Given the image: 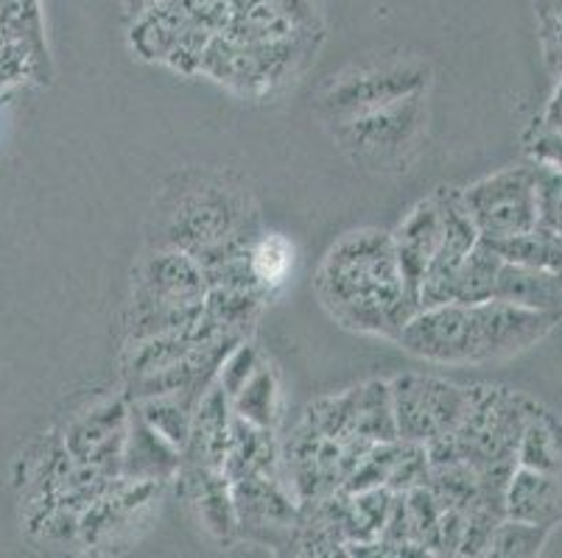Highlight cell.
<instances>
[{"instance_id":"8d00e7d4","label":"cell","mask_w":562,"mask_h":558,"mask_svg":"<svg viewBox=\"0 0 562 558\" xmlns=\"http://www.w3.org/2000/svg\"><path fill=\"white\" fill-rule=\"evenodd\" d=\"M155 3L157 0H121V7H124V12L130 14L132 20H135L140 12H146L149 7H155Z\"/></svg>"},{"instance_id":"4dcf8cb0","label":"cell","mask_w":562,"mask_h":558,"mask_svg":"<svg viewBox=\"0 0 562 558\" xmlns=\"http://www.w3.org/2000/svg\"><path fill=\"white\" fill-rule=\"evenodd\" d=\"M266 361H269V357H266L263 352L249 341V338H244V341H238V344L227 352V357H224L222 366H218L216 372L218 388L233 399L235 394L241 391V388L252 380L255 372H258Z\"/></svg>"},{"instance_id":"7402d4cb","label":"cell","mask_w":562,"mask_h":558,"mask_svg":"<svg viewBox=\"0 0 562 558\" xmlns=\"http://www.w3.org/2000/svg\"><path fill=\"white\" fill-rule=\"evenodd\" d=\"M0 31L3 43L20 45L34 61V81H50V56L45 45V25L40 0H0Z\"/></svg>"},{"instance_id":"6da1fadb","label":"cell","mask_w":562,"mask_h":558,"mask_svg":"<svg viewBox=\"0 0 562 558\" xmlns=\"http://www.w3.org/2000/svg\"><path fill=\"white\" fill-rule=\"evenodd\" d=\"M314 288L330 319L361 335L397 338L417 314L392 235L381 229H356L336 240L316 271Z\"/></svg>"},{"instance_id":"f1b7e54d","label":"cell","mask_w":562,"mask_h":558,"mask_svg":"<svg viewBox=\"0 0 562 558\" xmlns=\"http://www.w3.org/2000/svg\"><path fill=\"white\" fill-rule=\"evenodd\" d=\"M249 263H252L255 283L272 294L278 285H283V280L289 276L291 263H294V246L278 232H263L255 240L252 252H249Z\"/></svg>"},{"instance_id":"ba28073f","label":"cell","mask_w":562,"mask_h":558,"mask_svg":"<svg viewBox=\"0 0 562 558\" xmlns=\"http://www.w3.org/2000/svg\"><path fill=\"white\" fill-rule=\"evenodd\" d=\"M390 388L397 439L408 444H428L453 433L470 397V388L428 375H401Z\"/></svg>"},{"instance_id":"277c9868","label":"cell","mask_w":562,"mask_h":558,"mask_svg":"<svg viewBox=\"0 0 562 558\" xmlns=\"http://www.w3.org/2000/svg\"><path fill=\"white\" fill-rule=\"evenodd\" d=\"M426 92L406 95L392 104L359 112L334 123V137L345 157L367 171H390L403 166L426 135Z\"/></svg>"},{"instance_id":"603a6c76","label":"cell","mask_w":562,"mask_h":558,"mask_svg":"<svg viewBox=\"0 0 562 558\" xmlns=\"http://www.w3.org/2000/svg\"><path fill=\"white\" fill-rule=\"evenodd\" d=\"M352 433L367 442H397L390 383L370 380L352 388Z\"/></svg>"},{"instance_id":"e0dca14e","label":"cell","mask_w":562,"mask_h":558,"mask_svg":"<svg viewBox=\"0 0 562 558\" xmlns=\"http://www.w3.org/2000/svg\"><path fill=\"white\" fill-rule=\"evenodd\" d=\"M504 511L509 520L531 522L540 528L562 525V475L538 472V469L515 467L507 483Z\"/></svg>"},{"instance_id":"d4e9b609","label":"cell","mask_w":562,"mask_h":558,"mask_svg":"<svg viewBox=\"0 0 562 558\" xmlns=\"http://www.w3.org/2000/svg\"><path fill=\"white\" fill-rule=\"evenodd\" d=\"M501 263H504V258L495 252L493 246L479 240L468 252V258L459 263L457 274L451 280L448 301H457V305H479V301L493 299Z\"/></svg>"},{"instance_id":"74e56055","label":"cell","mask_w":562,"mask_h":558,"mask_svg":"<svg viewBox=\"0 0 562 558\" xmlns=\"http://www.w3.org/2000/svg\"><path fill=\"white\" fill-rule=\"evenodd\" d=\"M0 45H3V31H0Z\"/></svg>"},{"instance_id":"d6a6232c","label":"cell","mask_w":562,"mask_h":558,"mask_svg":"<svg viewBox=\"0 0 562 558\" xmlns=\"http://www.w3.org/2000/svg\"><path fill=\"white\" fill-rule=\"evenodd\" d=\"M540 23L546 65L554 76H562V7L557 0H535Z\"/></svg>"},{"instance_id":"2e32d148","label":"cell","mask_w":562,"mask_h":558,"mask_svg":"<svg viewBox=\"0 0 562 558\" xmlns=\"http://www.w3.org/2000/svg\"><path fill=\"white\" fill-rule=\"evenodd\" d=\"M229 424H233L229 397L213 380L211 388L199 399L196 413H193L191 436H188L186 449H182V467L222 469L224 453H227Z\"/></svg>"},{"instance_id":"4fadbf2b","label":"cell","mask_w":562,"mask_h":558,"mask_svg":"<svg viewBox=\"0 0 562 558\" xmlns=\"http://www.w3.org/2000/svg\"><path fill=\"white\" fill-rule=\"evenodd\" d=\"M177 478L199 528L218 545H229L238 536V520H235L233 483L227 475L222 469L182 467Z\"/></svg>"},{"instance_id":"7c38bea8","label":"cell","mask_w":562,"mask_h":558,"mask_svg":"<svg viewBox=\"0 0 562 558\" xmlns=\"http://www.w3.org/2000/svg\"><path fill=\"white\" fill-rule=\"evenodd\" d=\"M238 534L263 545H294L300 509L280 478H247L233 483Z\"/></svg>"},{"instance_id":"d590c367","label":"cell","mask_w":562,"mask_h":558,"mask_svg":"<svg viewBox=\"0 0 562 558\" xmlns=\"http://www.w3.org/2000/svg\"><path fill=\"white\" fill-rule=\"evenodd\" d=\"M540 126L562 132V76H557V90H554V95H551L549 106H546V115H543V123H540Z\"/></svg>"},{"instance_id":"ac0fdd59","label":"cell","mask_w":562,"mask_h":558,"mask_svg":"<svg viewBox=\"0 0 562 558\" xmlns=\"http://www.w3.org/2000/svg\"><path fill=\"white\" fill-rule=\"evenodd\" d=\"M280 460H283V449L274 439V430L249 424L233 413L222 467L229 483L247 478H278Z\"/></svg>"},{"instance_id":"ffe728a7","label":"cell","mask_w":562,"mask_h":558,"mask_svg":"<svg viewBox=\"0 0 562 558\" xmlns=\"http://www.w3.org/2000/svg\"><path fill=\"white\" fill-rule=\"evenodd\" d=\"M493 299L562 316V280L549 271L504 260L495 280Z\"/></svg>"},{"instance_id":"7a4b0ae2","label":"cell","mask_w":562,"mask_h":558,"mask_svg":"<svg viewBox=\"0 0 562 558\" xmlns=\"http://www.w3.org/2000/svg\"><path fill=\"white\" fill-rule=\"evenodd\" d=\"M166 246L191 254L202 271L249 254L260 229L258 204L233 173L186 171L157 202Z\"/></svg>"},{"instance_id":"cb8c5ba5","label":"cell","mask_w":562,"mask_h":558,"mask_svg":"<svg viewBox=\"0 0 562 558\" xmlns=\"http://www.w3.org/2000/svg\"><path fill=\"white\" fill-rule=\"evenodd\" d=\"M202 394L204 391H177L162 394V397L135 399V408L162 439H168L182 453L188 444V436H191L193 413H196Z\"/></svg>"},{"instance_id":"4316f807","label":"cell","mask_w":562,"mask_h":558,"mask_svg":"<svg viewBox=\"0 0 562 558\" xmlns=\"http://www.w3.org/2000/svg\"><path fill=\"white\" fill-rule=\"evenodd\" d=\"M263 299V291L211 288L207 296H204V316H207L222 332L247 338L249 330L255 327V321H258Z\"/></svg>"},{"instance_id":"30bf717a","label":"cell","mask_w":562,"mask_h":558,"mask_svg":"<svg viewBox=\"0 0 562 558\" xmlns=\"http://www.w3.org/2000/svg\"><path fill=\"white\" fill-rule=\"evenodd\" d=\"M408 355L439 366H470L482 361V341L473 305L420 307L395 338Z\"/></svg>"},{"instance_id":"8992f818","label":"cell","mask_w":562,"mask_h":558,"mask_svg":"<svg viewBox=\"0 0 562 558\" xmlns=\"http://www.w3.org/2000/svg\"><path fill=\"white\" fill-rule=\"evenodd\" d=\"M428 84H431V68L414 56H392L372 65H352L345 73L334 76V81L325 87L319 112L328 123L345 121L359 112L426 92Z\"/></svg>"},{"instance_id":"484cf974","label":"cell","mask_w":562,"mask_h":558,"mask_svg":"<svg viewBox=\"0 0 562 558\" xmlns=\"http://www.w3.org/2000/svg\"><path fill=\"white\" fill-rule=\"evenodd\" d=\"M280 406H283L280 377H278V368H274L269 361L255 372V377L241 388V391L229 399V408H233L235 417L269 430L278 428Z\"/></svg>"},{"instance_id":"9a60e30c","label":"cell","mask_w":562,"mask_h":558,"mask_svg":"<svg viewBox=\"0 0 562 558\" xmlns=\"http://www.w3.org/2000/svg\"><path fill=\"white\" fill-rule=\"evenodd\" d=\"M182 469V453L168 439H162L146 419L132 406L130 433H126L121 472L117 478L137 480V483H168L177 480Z\"/></svg>"},{"instance_id":"83f0119b","label":"cell","mask_w":562,"mask_h":558,"mask_svg":"<svg viewBox=\"0 0 562 558\" xmlns=\"http://www.w3.org/2000/svg\"><path fill=\"white\" fill-rule=\"evenodd\" d=\"M490 246L509 263L531 265V269L549 271L562 280V235L551 232V229L535 227L529 232Z\"/></svg>"},{"instance_id":"1f68e13d","label":"cell","mask_w":562,"mask_h":558,"mask_svg":"<svg viewBox=\"0 0 562 558\" xmlns=\"http://www.w3.org/2000/svg\"><path fill=\"white\" fill-rule=\"evenodd\" d=\"M535 166V191H538V227L562 235V171Z\"/></svg>"},{"instance_id":"f546056e","label":"cell","mask_w":562,"mask_h":558,"mask_svg":"<svg viewBox=\"0 0 562 558\" xmlns=\"http://www.w3.org/2000/svg\"><path fill=\"white\" fill-rule=\"evenodd\" d=\"M551 531L540 528V525H531V522L520 520H504L495 525L493 536H490V545L484 556H498V558H531L540 556L549 542Z\"/></svg>"},{"instance_id":"44dd1931","label":"cell","mask_w":562,"mask_h":558,"mask_svg":"<svg viewBox=\"0 0 562 558\" xmlns=\"http://www.w3.org/2000/svg\"><path fill=\"white\" fill-rule=\"evenodd\" d=\"M518 467L562 475V419L531 399L520 442L515 449Z\"/></svg>"},{"instance_id":"52a82bcc","label":"cell","mask_w":562,"mask_h":558,"mask_svg":"<svg viewBox=\"0 0 562 558\" xmlns=\"http://www.w3.org/2000/svg\"><path fill=\"white\" fill-rule=\"evenodd\" d=\"M470 221L484 243H501L538 227L535 166H513L462 187Z\"/></svg>"},{"instance_id":"5bb4252c","label":"cell","mask_w":562,"mask_h":558,"mask_svg":"<svg viewBox=\"0 0 562 558\" xmlns=\"http://www.w3.org/2000/svg\"><path fill=\"white\" fill-rule=\"evenodd\" d=\"M390 235L408 294L417 301L423 276H426L428 265L439 249V240H442V213H439L437 198L431 196L414 204L412 213Z\"/></svg>"},{"instance_id":"e575fe53","label":"cell","mask_w":562,"mask_h":558,"mask_svg":"<svg viewBox=\"0 0 562 558\" xmlns=\"http://www.w3.org/2000/svg\"><path fill=\"white\" fill-rule=\"evenodd\" d=\"M23 79H34V61L20 45H0V90L9 84H18Z\"/></svg>"},{"instance_id":"8fae6325","label":"cell","mask_w":562,"mask_h":558,"mask_svg":"<svg viewBox=\"0 0 562 558\" xmlns=\"http://www.w3.org/2000/svg\"><path fill=\"white\" fill-rule=\"evenodd\" d=\"M132 406L126 397H106L76 413L63 430V444L79 467L93 469L104 478H117Z\"/></svg>"},{"instance_id":"836d02e7","label":"cell","mask_w":562,"mask_h":558,"mask_svg":"<svg viewBox=\"0 0 562 558\" xmlns=\"http://www.w3.org/2000/svg\"><path fill=\"white\" fill-rule=\"evenodd\" d=\"M526 153L538 166H549L562 171V132L538 126V129L526 137Z\"/></svg>"},{"instance_id":"9c48e42d","label":"cell","mask_w":562,"mask_h":558,"mask_svg":"<svg viewBox=\"0 0 562 558\" xmlns=\"http://www.w3.org/2000/svg\"><path fill=\"white\" fill-rule=\"evenodd\" d=\"M166 483H137L115 478L79 520V542L87 550L112 553L137 542L146 522L155 514Z\"/></svg>"},{"instance_id":"3957f363","label":"cell","mask_w":562,"mask_h":558,"mask_svg":"<svg viewBox=\"0 0 562 558\" xmlns=\"http://www.w3.org/2000/svg\"><path fill=\"white\" fill-rule=\"evenodd\" d=\"M211 285L202 265L182 249L162 246L137 263L132 271L130 341L180 332L204 316V296Z\"/></svg>"},{"instance_id":"5b68a950","label":"cell","mask_w":562,"mask_h":558,"mask_svg":"<svg viewBox=\"0 0 562 558\" xmlns=\"http://www.w3.org/2000/svg\"><path fill=\"white\" fill-rule=\"evenodd\" d=\"M529 406L531 399L513 391V388H470L462 422L451 433L459 458L476 469L495 467V464H518L515 449H518Z\"/></svg>"},{"instance_id":"d6986e66","label":"cell","mask_w":562,"mask_h":558,"mask_svg":"<svg viewBox=\"0 0 562 558\" xmlns=\"http://www.w3.org/2000/svg\"><path fill=\"white\" fill-rule=\"evenodd\" d=\"M193 23H196V0H157L155 7L137 14L132 23V48L140 59L166 61L173 45L180 43Z\"/></svg>"}]
</instances>
